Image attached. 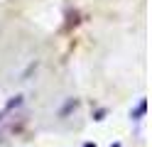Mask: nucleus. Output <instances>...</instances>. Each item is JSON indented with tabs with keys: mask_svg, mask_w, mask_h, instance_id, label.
I'll list each match as a JSON object with an SVG mask.
<instances>
[{
	"mask_svg": "<svg viewBox=\"0 0 152 147\" xmlns=\"http://www.w3.org/2000/svg\"><path fill=\"white\" fill-rule=\"evenodd\" d=\"M145 110H147V101H145V98H142V101H140V105H137L135 110L130 113V118H135V120H140V118L145 115Z\"/></svg>",
	"mask_w": 152,
	"mask_h": 147,
	"instance_id": "nucleus-1",
	"label": "nucleus"
},
{
	"mask_svg": "<svg viewBox=\"0 0 152 147\" xmlns=\"http://www.w3.org/2000/svg\"><path fill=\"white\" fill-rule=\"evenodd\" d=\"M20 103H22V96H15L12 101H10V103L5 105V110H12V108H17V105H20Z\"/></svg>",
	"mask_w": 152,
	"mask_h": 147,
	"instance_id": "nucleus-2",
	"label": "nucleus"
},
{
	"mask_svg": "<svg viewBox=\"0 0 152 147\" xmlns=\"http://www.w3.org/2000/svg\"><path fill=\"white\" fill-rule=\"evenodd\" d=\"M76 105H79V101H69V103H66V105L61 108V115H66V113H69L71 108H76Z\"/></svg>",
	"mask_w": 152,
	"mask_h": 147,
	"instance_id": "nucleus-3",
	"label": "nucleus"
},
{
	"mask_svg": "<svg viewBox=\"0 0 152 147\" xmlns=\"http://www.w3.org/2000/svg\"><path fill=\"white\" fill-rule=\"evenodd\" d=\"M83 147H96V145H93V142H86V145H83Z\"/></svg>",
	"mask_w": 152,
	"mask_h": 147,
	"instance_id": "nucleus-4",
	"label": "nucleus"
}]
</instances>
